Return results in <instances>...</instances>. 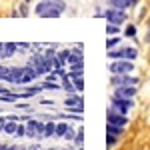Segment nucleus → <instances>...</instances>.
Segmentation results:
<instances>
[{"label":"nucleus","mask_w":150,"mask_h":150,"mask_svg":"<svg viewBox=\"0 0 150 150\" xmlns=\"http://www.w3.org/2000/svg\"><path fill=\"white\" fill-rule=\"evenodd\" d=\"M66 8V4L62 0H42L36 6V14L44 16V18H58Z\"/></svg>","instance_id":"obj_1"},{"label":"nucleus","mask_w":150,"mask_h":150,"mask_svg":"<svg viewBox=\"0 0 150 150\" xmlns=\"http://www.w3.org/2000/svg\"><path fill=\"white\" fill-rule=\"evenodd\" d=\"M132 106H134V104H132L130 98L112 96V106H110V110H114V112H118V114H124V116H126V112L132 108Z\"/></svg>","instance_id":"obj_2"},{"label":"nucleus","mask_w":150,"mask_h":150,"mask_svg":"<svg viewBox=\"0 0 150 150\" xmlns=\"http://www.w3.org/2000/svg\"><path fill=\"white\" fill-rule=\"evenodd\" d=\"M132 70H134V64L130 60H116V62L110 64V72L112 74H128Z\"/></svg>","instance_id":"obj_3"},{"label":"nucleus","mask_w":150,"mask_h":150,"mask_svg":"<svg viewBox=\"0 0 150 150\" xmlns=\"http://www.w3.org/2000/svg\"><path fill=\"white\" fill-rule=\"evenodd\" d=\"M110 82L114 86H136L138 84V78L136 76H128V74H114Z\"/></svg>","instance_id":"obj_4"},{"label":"nucleus","mask_w":150,"mask_h":150,"mask_svg":"<svg viewBox=\"0 0 150 150\" xmlns=\"http://www.w3.org/2000/svg\"><path fill=\"white\" fill-rule=\"evenodd\" d=\"M104 16H106V20L110 24H122L126 20V12L124 10H118V8H112V10H106L104 12Z\"/></svg>","instance_id":"obj_5"},{"label":"nucleus","mask_w":150,"mask_h":150,"mask_svg":"<svg viewBox=\"0 0 150 150\" xmlns=\"http://www.w3.org/2000/svg\"><path fill=\"white\" fill-rule=\"evenodd\" d=\"M106 118H108V124H112V126H120V128H124V126H126V122H128V118L124 114H118V112L110 110V108H108Z\"/></svg>","instance_id":"obj_6"},{"label":"nucleus","mask_w":150,"mask_h":150,"mask_svg":"<svg viewBox=\"0 0 150 150\" xmlns=\"http://www.w3.org/2000/svg\"><path fill=\"white\" fill-rule=\"evenodd\" d=\"M28 64L36 70V74H38V76H40V74H46V70H44V56L36 54V56L30 58V62H28Z\"/></svg>","instance_id":"obj_7"},{"label":"nucleus","mask_w":150,"mask_h":150,"mask_svg":"<svg viewBox=\"0 0 150 150\" xmlns=\"http://www.w3.org/2000/svg\"><path fill=\"white\" fill-rule=\"evenodd\" d=\"M136 94V86H116L112 96H120V98H132Z\"/></svg>","instance_id":"obj_8"},{"label":"nucleus","mask_w":150,"mask_h":150,"mask_svg":"<svg viewBox=\"0 0 150 150\" xmlns=\"http://www.w3.org/2000/svg\"><path fill=\"white\" fill-rule=\"evenodd\" d=\"M20 76H22V68H8L4 80L10 82V84H20Z\"/></svg>","instance_id":"obj_9"},{"label":"nucleus","mask_w":150,"mask_h":150,"mask_svg":"<svg viewBox=\"0 0 150 150\" xmlns=\"http://www.w3.org/2000/svg\"><path fill=\"white\" fill-rule=\"evenodd\" d=\"M36 76H38V74H36V70L32 68L30 64H28V66H24V68H22V76H20V84H28V82H32V80H34Z\"/></svg>","instance_id":"obj_10"},{"label":"nucleus","mask_w":150,"mask_h":150,"mask_svg":"<svg viewBox=\"0 0 150 150\" xmlns=\"http://www.w3.org/2000/svg\"><path fill=\"white\" fill-rule=\"evenodd\" d=\"M108 4L112 8H118V10H126V8L136 4V0H108Z\"/></svg>","instance_id":"obj_11"},{"label":"nucleus","mask_w":150,"mask_h":150,"mask_svg":"<svg viewBox=\"0 0 150 150\" xmlns=\"http://www.w3.org/2000/svg\"><path fill=\"white\" fill-rule=\"evenodd\" d=\"M138 56V52H136V48H122V60L126 58V60H134V58Z\"/></svg>","instance_id":"obj_12"},{"label":"nucleus","mask_w":150,"mask_h":150,"mask_svg":"<svg viewBox=\"0 0 150 150\" xmlns=\"http://www.w3.org/2000/svg\"><path fill=\"white\" fill-rule=\"evenodd\" d=\"M26 136L28 138H36V120H28L26 122Z\"/></svg>","instance_id":"obj_13"},{"label":"nucleus","mask_w":150,"mask_h":150,"mask_svg":"<svg viewBox=\"0 0 150 150\" xmlns=\"http://www.w3.org/2000/svg\"><path fill=\"white\" fill-rule=\"evenodd\" d=\"M14 52H16V44H14V42H6V44H4V48H2V54H4V58L12 56Z\"/></svg>","instance_id":"obj_14"},{"label":"nucleus","mask_w":150,"mask_h":150,"mask_svg":"<svg viewBox=\"0 0 150 150\" xmlns=\"http://www.w3.org/2000/svg\"><path fill=\"white\" fill-rule=\"evenodd\" d=\"M54 132H56V124H54V122H46V124H44V138L54 136Z\"/></svg>","instance_id":"obj_15"},{"label":"nucleus","mask_w":150,"mask_h":150,"mask_svg":"<svg viewBox=\"0 0 150 150\" xmlns=\"http://www.w3.org/2000/svg\"><path fill=\"white\" fill-rule=\"evenodd\" d=\"M14 120H16V118H8V122H6V126H4V132H8V134H16L18 124H16Z\"/></svg>","instance_id":"obj_16"},{"label":"nucleus","mask_w":150,"mask_h":150,"mask_svg":"<svg viewBox=\"0 0 150 150\" xmlns=\"http://www.w3.org/2000/svg\"><path fill=\"white\" fill-rule=\"evenodd\" d=\"M62 86H64V90H66V92H76V86H74V82H70L68 74L62 78Z\"/></svg>","instance_id":"obj_17"},{"label":"nucleus","mask_w":150,"mask_h":150,"mask_svg":"<svg viewBox=\"0 0 150 150\" xmlns=\"http://www.w3.org/2000/svg\"><path fill=\"white\" fill-rule=\"evenodd\" d=\"M66 130H68V124H66V122H58V124H56V132H54V134H56L58 138H62V136L66 134Z\"/></svg>","instance_id":"obj_18"},{"label":"nucleus","mask_w":150,"mask_h":150,"mask_svg":"<svg viewBox=\"0 0 150 150\" xmlns=\"http://www.w3.org/2000/svg\"><path fill=\"white\" fill-rule=\"evenodd\" d=\"M40 90H42V88H38V86H32V88H28L26 92L20 94V98H28V96H34V94H38Z\"/></svg>","instance_id":"obj_19"},{"label":"nucleus","mask_w":150,"mask_h":150,"mask_svg":"<svg viewBox=\"0 0 150 150\" xmlns=\"http://www.w3.org/2000/svg\"><path fill=\"white\" fill-rule=\"evenodd\" d=\"M106 132H108V134H112V136H120V134H122V128H120V126H112V124H108Z\"/></svg>","instance_id":"obj_20"},{"label":"nucleus","mask_w":150,"mask_h":150,"mask_svg":"<svg viewBox=\"0 0 150 150\" xmlns=\"http://www.w3.org/2000/svg\"><path fill=\"white\" fill-rule=\"evenodd\" d=\"M0 98H2L4 102H16V100L20 98V94H0Z\"/></svg>","instance_id":"obj_21"},{"label":"nucleus","mask_w":150,"mask_h":150,"mask_svg":"<svg viewBox=\"0 0 150 150\" xmlns=\"http://www.w3.org/2000/svg\"><path fill=\"white\" fill-rule=\"evenodd\" d=\"M118 42H120V38L112 36V38H108V40H106V48H110V50H112V48H114L116 44H118Z\"/></svg>","instance_id":"obj_22"},{"label":"nucleus","mask_w":150,"mask_h":150,"mask_svg":"<svg viewBox=\"0 0 150 150\" xmlns=\"http://www.w3.org/2000/svg\"><path fill=\"white\" fill-rule=\"evenodd\" d=\"M72 82H74L76 90H82V88H84V80H82V76H76V78H72Z\"/></svg>","instance_id":"obj_23"},{"label":"nucleus","mask_w":150,"mask_h":150,"mask_svg":"<svg viewBox=\"0 0 150 150\" xmlns=\"http://www.w3.org/2000/svg\"><path fill=\"white\" fill-rule=\"evenodd\" d=\"M42 88H50V90H58L60 86H58L56 82H44V84H42Z\"/></svg>","instance_id":"obj_24"},{"label":"nucleus","mask_w":150,"mask_h":150,"mask_svg":"<svg viewBox=\"0 0 150 150\" xmlns=\"http://www.w3.org/2000/svg\"><path fill=\"white\" fill-rule=\"evenodd\" d=\"M106 32H108V34H116V32H118V24H110V26H106Z\"/></svg>","instance_id":"obj_25"},{"label":"nucleus","mask_w":150,"mask_h":150,"mask_svg":"<svg viewBox=\"0 0 150 150\" xmlns=\"http://www.w3.org/2000/svg\"><path fill=\"white\" fill-rule=\"evenodd\" d=\"M74 140H76V144H78V146H82V140H84V130H82V128L78 130V136H76Z\"/></svg>","instance_id":"obj_26"},{"label":"nucleus","mask_w":150,"mask_h":150,"mask_svg":"<svg viewBox=\"0 0 150 150\" xmlns=\"http://www.w3.org/2000/svg\"><path fill=\"white\" fill-rule=\"evenodd\" d=\"M116 138H118V136H112V134H108V136H106V144H108V148H110V146H114Z\"/></svg>","instance_id":"obj_27"},{"label":"nucleus","mask_w":150,"mask_h":150,"mask_svg":"<svg viewBox=\"0 0 150 150\" xmlns=\"http://www.w3.org/2000/svg\"><path fill=\"white\" fill-rule=\"evenodd\" d=\"M16 134H18V136H26V126L18 124V128H16Z\"/></svg>","instance_id":"obj_28"},{"label":"nucleus","mask_w":150,"mask_h":150,"mask_svg":"<svg viewBox=\"0 0 150 150\" xmlns=\"http://www.w3.org/2000/svg\"><path fill=\"white\" fill-rule=\"evenodd\" d=\"M64 136H66V138H68V140H74V132H72V130H70V128H68V130H66V134H64Z\"/></svg>","instance_id":"obj_29"},{"label":"nucleus","mask_w":150,"mask_h":150,"mask_svg":"<svg viewBox=\"0 0 150 150\" xmlns=\"http://www.w3.org/2000/svg\"><path fill=\"white\" fill-rule=\"evenodd\" d=\"M6 122H8V118H0V130H4V126H6Z\"/></svg>","instance_id":"obj_30"},{"label":"nucleus","mask_w":150,"mask_h":150,"mask_svg":"<svg viewBox=\"0 0 150 150\" xmlns=\"http://www.w3.org/2000/svg\"><path fill=\"white\" fill-rule=\"evenodd\" d=\"M134 32H136V28H134V26H130V28L126 30V34H128V36H134Z\"/></svg>","instance_id":"obj_31"},{"label":"nucleus","mask_w":150,"mask_h":150,"mask_svg":"<svg viewBox=\"0 0 150 150\" xmlns=\"http://www.w3.org/2000/svg\"><path fill=\"white\" fill-rule=\"evenodd\" d=\"M0 150H18L16 146H0Z\"/></svg>","instance_id":"obj_32"},{"label":"nucleus","mask_w":150,"mask_h":150,"mask_svg":"<svg viewBox=\"0 0 150 150\" xmlns=\"http://www.w3.org/2000/svg\"><path fill=\"white\" fill-rule=\"evenodd\" d=\"M18 150H28V148H18ZM30 150H36V148H30Z\"/></svg>","instance_id":"obj_33"},{"label":"nucleus","mask_w":150,"mask_h":150,"mask_svg":"<svg viewBox=\"0 0 150 150\" xmlns=\"http://www.w3.org/2000/svg\"><path fill=\"white\" fill-rule=\"evenodd\" d=\"M148 40H150V32H148Z\"/></svg>","instance_id":"obj_34"},{"label":"nucleus","mask_w":150,"mask_h":150,"mask_svg":"<svg viewBox=\"0 0 150 150\" xmlns=\"http://www.w3.org/2000/svg\"><path fill=\"white\" fill-rule=\"evenodd\" d=\"M2 68H4V66H0V70H2Z\"/></svg>","instance_id":"obj_35"},{"label":"nucleus","mask_w":150,"mask_h":150,"mask_svg":"<svg viewBox=\"0 0 150 150\" xmlns=\"http://www.w3.org/2000/svg\"><path fill=\"white\" fill-rule=\"evenodd\" d=\"M26 2H30V0H26Z\"/></svg>","instance_id":"obj_36"},{"label":"nucleus","mask_w":150,"mask_h":150,"mask_svg":"<svg viewBox=\"0 0 150 150\" xmlns=\"http://www.w3.org/2000/svg\"><path fill=\"white\" fill-rule=\"evenodd\" d=\"M78 150H82V148H78Z\"/></svg>","instance_id":"obj_37"},{"label":"nucleus","mask_w":150,"mask_h":150,"mask_svg":"<svg viewBox=\"0 0 150 150\" xmlns=\"http://www.w3.org/2000/svg\"><path fill=\"white\" fill-rule=\"evenodd\" d=\"M52 150H54V148H52Z\"/></svg>","instance_id":"obj_38"}]
</instances>
